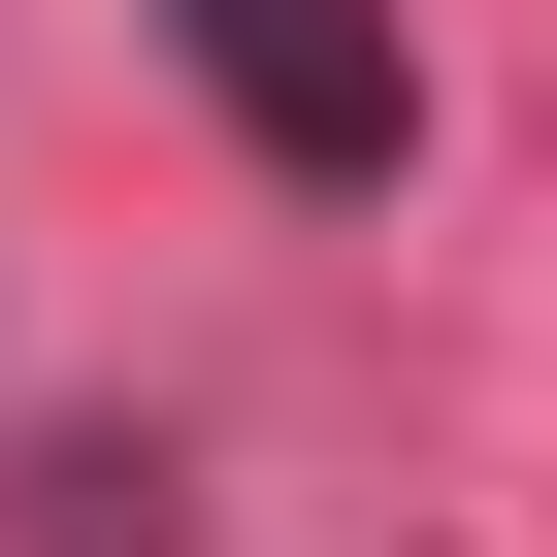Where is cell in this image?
I'll list each match as a JSON object with an SVG mask.
<instances>
[{"label": "cell", "instance_id": "6da1fadb", "mask_svg": "<svg viewBox=\"0 0 557 557\" xmlns=\"http://www.w3.org/2000/svg\"><path fill=\"white\" fill-rule=\"evenodd\" d=\"M197 34V99L296 164V197H394V132H426V66H394V0H164Z\"/></svg>", "mask_w": 557, "mask_h": 557}]
</instances>
